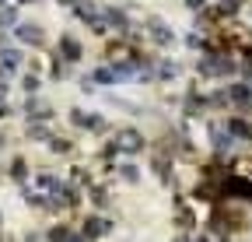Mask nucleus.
Listing matches in <instances>:
<instances>
[{
    "label": "nucleus",
    "instance_id": "nucleus-8",
    "mask_svg": "<svg viewBox=\"0 0 252 242\" xmlns=\"http://www.w3.org/2000/svg\"><path fill=\"white\" fill-rule=\"evenodd\" d=\"M60 56L74 64V60H81V56H84V46H81L74 35H63V39H60Z\"/></svg>",
    "mask_w": 252,
    "mask_h": 242
},
{
    "label": "nucleus",
    "instance_id": "nucleus-10",
    "mask_svg": "<svg viewBox=\"0 0 252 242\" xmlns=\"http://www.w3.org/2000/svg\"><path fill=\"white\" fill-rule=\"evenodd\" d=\"M70 235H74V232H70L67 225H53V228L46 232V242H70Z\"/></svg>",
    "mask_w": 252,
    "mask_h": 242
},
{
    "label": "nucleus",
    "instance_id": "nucleus-9",
    "mask_svg": "<svg viewBox=\"0 0 252 242\" xmlns=\"http://www.w3.org/2000/svg\"><path fill=\"white\" fill-rule=\"evenodd\" d=\"M228 134L238 137V140H249V137H252V123H249V119H242V116H231V119H228Z\"/></svg>",
    "mask_w": 252,
    "mask_h": 242
},
{
    "label": "nucleus",
    "instance_id": "nucleus-5",
    "mask_svg": "<svg viewBox=\"0 0 252 242\" xmlns=\"http://www.w3.org/2000/svg\"><path fill=\"white\" fill-rule=\"evenodd\" d=\"M14 35H18L21 42H28V46H42V28H39V25L21 21V25H14Z\"/></svg>",
    "mask_w": 252,
    "mask_h": 242
},
{
    "label": "nucleus",
    "instance_id": "nucleus-6",
    "mask_svg": "<svg viewBox=\"0 0 252 242\" xmlns=\"http://www.w3.org/2000/svg\"><path fill=\"white\" fill-rule=\"evenodd\" d=\"M175 225L179 228H189V232L196 228V210L186 207V200H175Z\"/></svg>",
    "mask_w": 252,
    "mask_h": 242
},
{
    "label": "nucleus",
    "instance_id": "nucleus-19",
    "mask_svg": "<svg viewBox=\"0 0 252 242\" xmlns=\"http://www.w3.org/2000/svg\"><path fill=\"white\" fill-rule=\"evenodd\" d=\"M7 112H11V109H7V102H4V99H0V116H7Z\"/></svg>",
    "mask_w": 252,
    "mask_h": 242
},
{
    "label": "nucleus",
    "instance_id": "nucleus-22",
    "mask_svg": "<svg viewBox=\"0 0 252 242\" xmlns=\"http://www.w3.org/2000/svg\"><path fill=\"white\" fill-rule=\"evenodd\" d=\"M249 18H252V4H249Z\"/></svg>",
    "mask_w": 252,
    "mask_h": 242
},
{
    "label": "nucleus",
    "instance_id": "nucleus-4",
    "mask_svg": "<svg viewBox=\"0 0 252 242\" xmlns=\"http://www.w3.org/2000/svg\"><path fill=\"white\" fill-rule=\"evenodd\" d=\"M109 228H112V225H109V218H102V214H91V218H84V225H81V235H84L88 242H94V239H102Z\"/></svg>",
    "mask_w": 252,
    "mask_h": 242
},
{
    "label": "nucleus",
    "instance_id": "nucleus-16",
    "mask_svg": "<svg viewBox=\"0 0 252 242\" xmlns=\"http://www.w3.org/2000/svg\"><path fill=\"white\" fill-rule=\"evenodd\" d=\"M21 84H25V92H39V77H32V74H28Z\"/></svg>",
    "mask_w": 252,
    "mask_h": 242
},
{
    "label": "nucleus",
    "instance_id": "nucleus-23",
    "mask_svg": "<svg viewBox=\"0 0 252 242\" xmlns=\"http://www.w3.org/2000/svg\"><path fill=\"white\" fill-rule=\"evenodd\" d=\"M0 147H4V137H0Z\"/></svg>",
    "mask_w": 252,
    "mask_h": 242
},
{
    "label": "nucleus",
    "instance_id": "nucleus-17",
    "mask_svg": "<svg viewBox=\"0 0 252 242\" xmlns=\"http://www.w3.org/2000/svg\"><path fill=\"white\" fill-rule=\"evenodd\" d=\"M186 7H193V11H203V7H207V0H186Z\"/></svg>",
    "mask_w": 252,
    "mask_h": 242
},
{
    "label": "nucleus",
    "instance_id": "nucleus-20",
    "mask_svg": "<svg viewBox=\"0 0 252 242\" xmlns=\"http://www.w3.org/2000/svg\"><path fill=\"white\" fill-rule=\"evenodd\" d=\"M60 4H70V7H74V4H77V0H60Z\"/></svg>",
    "mask_w": 252,
    "mask_h": 242
},
{
    "label": "nucleus",
    "instance_id": "nucleus-11",
    "mask_svg": "<svg viewBox=\"0 0 252 242\" xmlns=\"http://www.w3.org/2000/svg\"><path fill=\"white\" fill-rule=\"evenodd\" d=\"M151 169H154V175H165V179H168V172H172V158H168V155H158V158L151 162Z\"/></svg>",
    "mask_w": 252,
    "mask_h": 242
},
{
    "label": "nucleus",
    "instance_id": "nucleus-15",
    "mask_svg": "<svg viewBox=\"0 0 252 242\" xmlns=\"http://www.w3.org/2000/svg\"><path fill=\"white\" fill-rule=\"evenodd\" d=\"M25 172H28V169H25V162H21V158H14V165H11V175H14V179H25Z\"/></svg>",
    "mask_w": 252,
    "mask_h": 242
},
{
    "label": "nucleus",
    "instance_id": "nucleus-24",
    "mask_svg": "<svg viewBox=\"0 0 252 242\" xmlns=\"http://www.w3.org/2000/svg\"><path fill=\"white\" fill-rule=\"evenodd\" d=\"M0 4H4V0H0Z\"/></svg>",
    "mask_w": 252,
    "mask_h": 242
},
{
    "label": "nucleus",
    "instance_id": "nucleus-18",
    "mask_svg": "<svg viewBox=\"0 0 252 242\" xmlns=\"http://www.w3.org/2000/svg\"><path fill=\"white\" fill-rule=\"evenodd\" d=\"M123 179H130V183H137V169H130V165H126V169H123Z\"/></svg>",
    "mask_w": 252,
    "mask_h": 242
},
{
    "label": "nucleus",
    "instance_id": "nucleus-13",
    "mask_svg": "<svg viewBox=\"0 0 252 242\" xmlns=\"http://www.w3.org/2000/svg\"><path fill=\"white\" fill-rule=\"evenodd\" d=\"M175 70H179V67H175V64H168V60H165V64H158V77H161V81H172V77H175Z\"/></svg>",
    "mask_w": 252,
    "mask_h": 242
},
{
    "label": "nucleus",
    "instance_id": "nucleus-2",
    "mask_svg": "<svg viewBox=\"0 0 252 242\" xmlns=\"http://www.w3.org/2000/svg\"><path fill=\"white\" fill-rule=\"evenodd\" d=\"M144 32L151 35V42H154V46H172V42H175V32H172L165 21H158V18L144 21Z\"/></svg>",
    "mask_w": 252,
    "mask_h": 242
},
{
    "label": "nucleus",
    "instance_id": "nucleus-12",
    "mask_svg": "<svg viewBox=\"0 0 252 242\" xmlns=\"http://www.w3.org/2000/svg\"><path fill=\"white\" fill-rule=\"evenodd\" d=\"M91 77L98 81V84H116V81H119V77H116V67H98Z\"/></svg>",
    "mask_w": 252,
    "mask_h": 242
},
{
    "label": "nucleus",
    "instance_id": "nucleus-14",
    "mask_svg": "<svg viewBox=\"0 0 252 242\" xmlns=\"http://www.w3.org/2000/svg\"><path fill=\"white\" fill-rule=\"evenodd\" d=\"M25 112H28V116H53V109H42V102H35V99L25 105Z\"/></svg>",
    "mask_w": 252,
    "mask_h": 242
},
{
    "label": "nucleus",
    "instance_id": "nucleus-7",
    "mask_svg": "<svg viewBox=\"0 0 252 242\" xmlns=\"http://www.w3.org/2000/svg\"><path fill=\"white\" fill-rule=\"evenodd\" d=\"M102 21H105V28H116V32L130 28V18H126L119 7H102Z\"/></svg>",
    "mask_w": 252,
    "mask_h": 242
},
{
    "label": "nucleus",
    "instance_id": "nucleus-3",
    "mask_svg": "<svg viewBox=\"0 0 252 242\" xmlns=\"http://www.w3.org/2000/svg\"><path fill=\"white\" fill-rule=\"evenodd\" d=\"M224 95H228V105H235V109H249V102H252V88H249L245 81H235V84L224 88Z\"/></svg>",
    "mask_w": 252,
    "mask_h": 242
},
{
    "label": "nucleus",
    "instance_id": "nucleus-21",
    "mask_svg": "<svg viewBox=\"0 0 252 242\" xmlns=\"http://www.w3.org/2000/svg\"><path fill=\"white\" fill-rule=\"evenodd\" d=\"M18 4H32V0H18Z\"/></svg>",
    "mask_w": 252,
    "mask_h": 242
},
{
    "label": "nucleus",
    "instance_id": "nucleus-1",
    "mask_svg": "<svg viewBox=\"0 0 252 242\" xmlns=\"http://www.w3.org/2000/svg\"><path fill=\"white\" fill-rule=\"evenodd\" d=\"M112 147H116V151H126V155H137V151H144V134L133 130V127H126V130L116 134Z\"/></svg>",
    "mask_w": 252,
    "mask_h": 242
}]
</instances>
